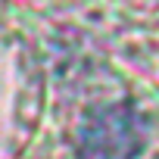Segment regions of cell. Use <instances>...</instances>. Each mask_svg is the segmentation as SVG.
<instances>
[{
    "instance_id": "cell-1",
    "label": "cell",
    "mask_w": 159,
    "mask_h": 159,
    "mask_svg": "<svg viewBox=\"0 0 159 159\" xmlns=\"http://www.w3.org/2000/svg\"><path fill=\"white\" fill-rule=\"evenodd\" d=\"M147 131L131 103H103L84 112L75 134L78 159H137Z\"/></svg>"
}]
</instances>
